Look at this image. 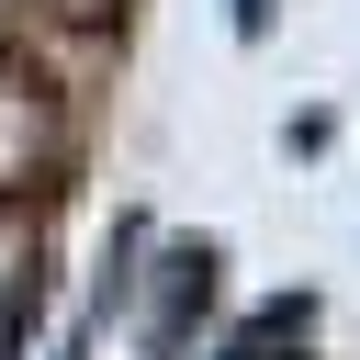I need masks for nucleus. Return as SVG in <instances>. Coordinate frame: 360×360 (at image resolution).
Returning a JSON list of instances; mask_svg holds the SVG:
<instances>
[{
  "mask_svg": "<svg viewBox=\"0 0 360 360\" xmlns=\"http://www.w3.org/2000/svg\"><path fill=\"white\" fill-rule=\"evenodd\" d=\"M236 22H248V34H259V22H270V0H236Z\"/></svg>",
  "mask_w": 360,
  "mask_h": 360,
  "instance_id": "7ed1b4c3",
  "label": "nucleus"
},
{
  "mask_svg": "<svg viewBox=\"0 0 360 360\" xmlns=\"http://www.w3.org/2000/svg\"><path fill=\"white\" fill-rule=\"evenodd\" d=\"M292 326H304V304H270V315H259V326H248L225 360H281V338H292Z\"/></svg>",
  "mask_w": 360,
  "mask_h": 360,
  "instance_id": "f03ea898",
  "label": "nucleus"
},
{
  "mask_svg": "<svg viewBox=\"0 0 360 360\" xmlns=\"http://www.w3.org/2000/svg\"><path fill=\"white\" fill-rule=\"evenodd\" d=\"M34 158H45V135H34V79H11V68H0V191H22V180H34Z\"/></svg>",
  "mask_w": 360,
  "mask_h": 360,
  "instance_id": "f257e3e1",
  "label": "nucleus"
}]
</instances>
